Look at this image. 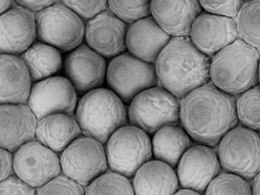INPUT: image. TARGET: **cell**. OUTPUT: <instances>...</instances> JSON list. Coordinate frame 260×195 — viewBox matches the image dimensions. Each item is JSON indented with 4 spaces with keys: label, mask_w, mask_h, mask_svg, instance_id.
<instances>
[{
    "label": "cell",
    "mask_w": 260,
    "mask_h": 195,
    "mask_svg": "<svg viewBox=\"0 0 260 195\" xmlns=\"http://www.w3.org/2000/svg\"><path fill=\"white\" fill-rule=\"evenodd\" d=\"M239 123L236 99L209 82L180 100V125L198 144L216 147Z\"/></svg>",
    "instance_id": "1"
},
{
    "label": "cell",
    "mask_w": 260,
    "mask_h": 195,
    "mask_svg": "<svg viewBox=\"0 0 260 195\" xmlns=\"http://www.w3.org/2000/svg\"><path fill=\"white\" fill-rule=\"evenodd\" d=\"M37 195H85V186L60 174L37 188Z\"/></svg>",
    "instance_id": "31"
},
{
    "label": "cell",
    "mask_w": 260,
    "mask_h": 195,
    "mask_svg": "<svg viewBox=\"0 0 260 195\" xmlns=\"http://www.w3.org/2000/svg\"><path fill=\"white\" fill-rule=\"evenodd\" d=\"M37 39L36 13L16 5L0 16V53L21 56Z\"/></svg>",
    "instance_id": "16"
},
{
    "label": "cell",
    "mask_w": 260,
    "mask_h": 195,
    "mask_svg": "<svg viewBox=\"0 0 260 195\" xmlns=\"http://www.w3.org/2000/svg\"><path fill=\"white\" fill-rule=\"evenodd\" d=\"M216 152L224 172L248 181L260 173V135L254 130L237 125L221 139Z\"/></svg>",
    "instance_id": "6"
},
{
    "label": "cell",
    "mask_w": 260,
    "mask_h": 195,
    "mask_svg": "<svg viewBox=\"0 0 260 195\" xmlns=\"http://www.w3.org/2000/svg\"><path fill=\"white\" fill-rule=\"evenodd\" d=\"M236 109L241 125L260 132V84L251 87L238 96Z\"/></svg>",
    "instance_id": "28"
},
{
    "label": "cell",
    "mask_w": 260,
    "mask_h": 195,
    "mask_svg": "<svg viewBox=\"0 0 260 195\" xmlns=\"http://www.w3.org/2000/svg\"><path fill=\"white\" fill-rule=\"evenodd\" d=\"M205 195H252L248 180L228 172L220 173L209 184Z\"/></svg>",
    "instance_id": "29"
},
{
    "label": "cell",
    "mask_w": 260,
    "mask_h": 195,
    "mask_svg": "<svg viewBox=\"0 0 260 195\" xmlns=\"http://www.w3.org/2000/svg\"><path fill=\"white\" fill-rule=\"evenodd\" d=\"M235 20L240 38L260 52V0H246Z\"/></svg>",
    "instance_id": "26"
},
{
    "label": "cell",
    "mask_w": 260,
    "mask_h": 195,
    "mask_svg": "<svg viewBox=\"0 0 260 195\" xmlns=\"http://www.w3.org/2000/svg\"><path fill=\"white\" fill-rule=\"evenodd\" d=\"M152 0H108V10L130 24L151 15Z\"/></svg>",
    "instance_id": "30"
},
{
    "label": "cell",
    "mask_w": 260,
    "mask_h": 195,
    "mask_svg": "<svg viewBox=\"0 0 260 195\" xmlns=\"http://www.w3.org/2000/svg\"><path fill=\"white\" fill-rule=\"evenodd\" d=\"M252 195H260V173L252 180Z\"/></svg>",
    "instance_id": "38"
},
{
    "label": "cell",
    "mask_w": 260,
    "mask_h": 195,
    "mask_svg": "<svg viewBox=\"0 0 260 195\" xmlns=\"http://www.w3.org/2000/svg\"><path fill=\"white\" fill-rule=\"evenodd\" d=\"M21 57L25 62L34 82L55 76L62 70L61 52L39 40L35 42Z\"/></svg>",
    "instance_id": "25"
},
{
    "label": "cell",
    "mask_w": 260,
    "mask_h": 195,
    "mask_svg": "<svg viewBox=\"0 0 260 195\" xmlns=\"http://www.w3.org/2000/svg\"><path fill=\"white\" fill-rule=\"evenodd\" d=\"M205 12L236 18L245 0H199Z\"/></svg>",
    "instance_id": "33"
},
{
    "label": "cell",
    "mask_w": 260,
    "mask_h": 195,
    "mask_svg": "<svg viewBox=\"0 0 260 195\" xmlns=\"http://www.w3.org/2000/svg\"><path fill=\"white\" fill-rule=\"evenodd\" d=\"M159 85L181 100L211 82V58L189 37H172L154 63Z\"/></svg>",
    "instance_id": "2"
},
{
    "label": "cell",
    "mask_w": 260,
    "mask_h": 195,
    "mask_svg": "<svg viewBox=\"0 0 260 195\" xmlns=\"http://www.w3.org/2000/svg\"><path fill=\"white\" fill-rule=\"evenodd\" d=\"M0 195H37V188L13 175L0 182Z\"/></svg>",
    "instance_id": "34"
},
{
    "label": "cell",
    "mask_w": 260,
    "mask_h": 195,
    "mask_svg": "<svg viewBox=\"0 0 260 195\" xmlns=\"http://www.w3.org/2000/svg\"><path fill=\"white\" fill-rule=\"evenodd\" d=\"M128 118L129 124L154 135L164 126L180 124V100L162 86H154L134 98Z\"/></svg>",
    "instance_id": "5"
},
{
    "label": "cell",
    "mask_w": 260,
    "mask_h": 195,
    "mask_svg": "<svg viewBox=\"0 0 260 195\" xmlns=\"http://www.w3.org/2000/svg\"><path fill=\"white\" fill-rule=\"evenodd\" d=\"M109 169L133 179L137 171L153 157L152 141L141 128L127 124L106 144Z\"/></svg>",
    "instance_id": "8"
},
{
    "label": "cell",
    "mask_w": 260,
    "mask_h": 195,
    "mask_svg": "<svg viewBox=\"0 0 260 195\" xmlns=\"http://www.w3.org/2000/svg\"><path fill=\"white\" fill-rule=\"evenodd\" d=\"M36 23L37 39L62 53L73 51L85 39V21L60 1L36 13Z\"/></svg>",
    "instance_id": "7"
},
{
    "label": "cell",
    "mask_w": 260,
    "mask_h": 195,
    "mask_svg": "<svg viewBox=\"0 0 260 195\" xmlns=\"http://www.w3.org/2000/svg\"><path fill=\"white\" fill-rule=\"evenodd\" d=\"M84 21H89L96 15L108 10V0H59Z\"/></svg>",
    "instance_id": "32"
},
{
    "label": "cell",
    "mask_w": 260,
    "mask_h": 195,
    "mask_svg": "<svg viewBox=\"0 0 260 195\" xmlns=\"http://www.w3.org/2000/svg\"><path fill=\"white\" fill-rule=\"evenodd\" d=\"M221 170L214 147L199 144L187 149L179 160L176 171L181 188L204 193Z\"/></svg>",
    "instance_id": "13"
},
{
    "label": "cell",
    "mask_w": 260,
    "mask_h": 195,
    "mask_svg": "<svg viewBox=\"0 0 260 195\" xmlns=\"http://www.w3.org/2000/svg\"><path fill=\"white\" fill-rule=\"evenodd\" d=\"M18 5L25 7L34 12H39L40 10L47 8L49 6L59 2V0H16Z\"/></svg>",
    "instance_id": "36"
},
{
    "label": "cell",
    "mask_w": 260,
    "mask_h": 195,
    "mask_svg": "<svg viewBox=\"0 0 260 195\" xmlns=\"http://www.w3.org/2000/svg\"><path fill=\"white\" fill-rule=\"evenodd\" d=\"M258 82L260 84V60H259V68H258Z\"/></svg>",
    "instance_id": "40"
},
{
    "label": "cell",
    "mask_w": 260,
    "mask_h": 195,
    "mask_svg": "<svg viewBox=\"0 0 260 195\" xmlns=\"http://www.w3.org/2000/svg\"><path fill=\"white\" fill-rule=\"evenodd\" d=\"M1 157V176L0 181L6 180L9 177L15 175L14 172V152L7 150L5 148H1L0 150Z\"/></svg>",
    "instance_id": "35"
},
{
    "label": "cell",
    "mask_w": 260,
    "mask_h": 195,
    "mask_svg": "<svg viewBox=\"0 0 260 195\" xmlns=\"http://www.w3.org/2000/svg\"><path fill=\"white\" fill-rule=\"evenodd\" d=\"M14 172L24 183L39 188L62 174L59 154L34 140L14 152Z\"/></svg>",
    "instance_id": "11"
},
{
    "label": "cell",
    "mask_w": 260,
    "mask_h": 195,
    "mask_svg": "<svg viewBox=\"0 0 260 195\" xmlns=\"http://www.w3.org/2000/svg\"><path fill=\"white\" fill-rule=\"evenodd\" d=\"M150 12L171 37H189L192 24L203 9L199 0H152Z\"/></svg>",
    "instance_id": "19"
},
{
    "label": "cell",
    "mask_w": 260,
    "mask_h": 195,
    "mask_svg": "<svg viewBox=\"0 0 260 195\" xmlns=\"http://www.w3.org/2000/svg\"><path fill=\"white\" fill-rule=\"evenodd\" d=\"M82 135L81 127L73 114L55 113L38 120L36 140L60 154Z\"/></svg>",
    "instance_id": "23"
},
{
    "label": "cell",
    "mask_w": 260,
    "mask_h": 195,
    "mask_svg": "<svg viewBox=\"0 0 260 195\" xmlns=\"http://www.w3.org/2000/svg\"><path fill=\"white\" fill-rule=\"evenodd\" d=\"M15 2H17L16 0H1V4H0V13L3 14V13L7 12L9 11L10 9L14 8L16 5H15Z\"/></svg>",
    "instance_id": "37"
},
{
    "label": "cell",
    "mask_w": 260,
    "mask_h": 195,
    "mask_svg": "<svg viewBox=\"0 0 260 195\" xmlns=\"http://www.w3.org/2000/svg\"><path fill=\"white\" fill-rule=\"evenodd\" d=\"M85 195H136L130 178L108 170L85 187Z\"/></svg>",
    "instance_id": "27"
},
{
    "label": "cell",
    "mask_w": 260,
    "mask_h": 195,
    "mask_svg": "<svg viewBox=\"0 0 260 195\" xmlns=\"http://www.w3.org/2000/svg\"><path fill=\"white\" fill-rule=\"evenodd\" d=\"M193 44L210 58L240 38L234 18L203 12L192 24Z\"/></svg>",
    "instance_id": "15"
},
{
    "label": "cell",
    "mask_w": 260,
    "mask_h": 195,
    "mask_svg": "<svg viewBox=\"0 0 260 195\" xmlns=\"http://www.w3.org/2000/svg\"><path fill=\"white\" fill-rule=\"evenodd\" d=\"M152 151L156 160L177 168L179 160L192 145V139L180 124H171L158 130L152 138Z\"/></svg>",
    "instance_id": "24"
},
{
    "label": "cell",
    "mask_w": 260,
    "mask_h": 195,
    "mask_svg": "<svg viewBox=\"0 0 260 195\" xmlns=\"http://www.w3.org/2000/svg\"><path fill=\"white\" fill-rule=\"evenodd\" d=\"M38 118L27 104L0 105V146L12 152L36 139Z\"/></svg>",
    "instance_id": "18"
},
{
    "label": "cell",
    "mask_w": 260,
    "mask_h": 195,
    "mask_svg": "<svg viewBox=\"0 0 260 195\" xmlns=\"http://www.w3.org/2000/svg\"><path fill=\"white\" fill-rule=\"evenodd\" d=\"M95 138L81 136L60 154L62 174L87 186L109 169L106 146Z\"/></svg>",
    "instance_id": "10"
},
{
    "label": "cell",
    "mask_w": 260,
    "mask_h": 195,
    "mask_svg": "<svg viewBox=\"0 0 260 195\" xmlns=\"http://www.w3.org/2000/svg\"><path fill=\"white\" fill-rule=\"evenodd\" d=\"M107 82L109 89L128 105L142 91L159 85L153 63L142 61L129 52L110 60Z\"/></svg>",
    "instance_id": "9"
},
{
    "label": "cell",
    "mask_w": 260,
    "mask_h": 195,
    "mask_svg": "<svg viewBox=\"0 0 260 195\" xmlns=\"http://www.w3.org/2000/svg\"><path fill=\"white\" fill-rule=\"evenodd\" d=\"M125 105L111 89L100 87L83 95L74 116L84 136L107 144L115 131L129 124Z\"/></svg>",
    "instance_id": "4"
},
{
    "label": "cell",
    "mask_w": 260,
    "mask_h": 195,
    "mask_svg": "<svg viewBox=\"0 0 260 195\" xmlns=\"http://www.w3.org/2000/svg\"><path fill=\"white\" fill-rule=\"evenodd\" d=\"M136 195H174L180 188L177 171L160 160H149L133 180Z\"/></svg>",
    "instance_id": "22"
},
{
    "label": "cell",
    "mask_w": 260,
    "mask_h": 195,
    "mask_svg": "<svg viewBox=\"0 0 260 195\" xmlns=\"http://www.w3.org/2000/svg\"><path fill=\"white\" fill-rule=\"evenodd\" d=\"M32 78L23 58L0 54V103L27 104Z\"/></svg>",
    "instance_id": "21"
},
{
    "label": "cell",
    "mask_w": 260,
    "mask_h": 195,
    "mask_svg": "<svg viewBox=\"0 0 260 195\" xmlns=\"http://www.w3.org/2000/svg\"><path fill=\"white\" fill-rule=\"evenodd\" d=\"M77 105V91L68 77L60 75L36 82L27 101L38 120L55 113L74 115Z\"/></svg>",
    "instance_id": "12"
},
{
    "label": "cell",
    "mask_w": 260,
    "mask_h": 195,
    "mask_svg": "<svg viewBox=\"0 0 260 195\" xmlns=\"http://www.w3.org/2000/svg\"><path fill=\"white\" fill-rule=\"evenodd\" d=\"M63 69L66 77L81 96L102 87L107 80L106 58L87 44H81L67 55Z\"/></svg>",
    "instance_id": "14"
},
{
    "label": "cell",
    "mask_w": 260,
    "mask_h": 195,
    "mask_svg": "<svg viewBox=\"0 0 260 195\" xmlns=\"http://www.w3.org/2000/svg\"><path fill=\"white\" fill-rule=\"evenodd\" d=\"M128 24L109 10L96 15L86 23V44L107 59L125 53Z\"/></svg>",
    "instance_id": "17"
},
{
    "label": "cell",
    "mask_w": 260,
    "mask_h": 195,
    "mask_svg": "<svg viewBox=\"0 0 260 195\" xmlns=\"http://www.w3.org/2000/svg\"><path fill=\"white\" fill-rule=\"evenodd\" d=\"M171 39L172 37L157 24L152 16H148L128 24L126 46L135 57L154 64Z\"/></svg>",
    "instance_id": "20"
},
{
    "label": "cell",
    "mask_w": 260,
    "mask_h": 195,
    "mask_svg": "<svg viewBox=\"0 0 260 195\" xmlns=\"http://www.w3.org/2000/svg\"><path fill=\"white\" fill-rule=\"evenodd\" d=\"M174 195H202L201 192L192 190V189H188V188H179L178 191Z\"/></svg>",
    "instance_id": "39"
},
{
    "label": "cell",
    "mask_w": 260,
    "mask_h": 195,
    "mask_svg": "<svg viewBox=\"0 0 260 195\" xmlns=\"http://www.w3.org/2000/svg\"><path fill=\"white\" fill-rule=\"evenodd\" d=\"M259 51L239 38L211 58V82L225 93L239 96L258 82Z\"/></svg>",
    "instance_id": "3"
}]
</instances>
